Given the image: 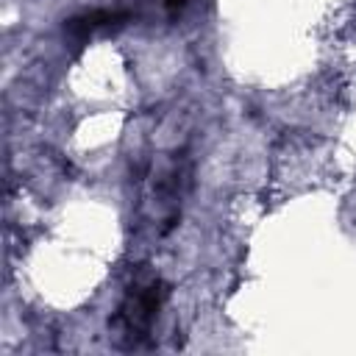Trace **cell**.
I'll use <instances>...</instances> for the list:
<instances>
[{
    "mask_svg": "<svg viewBox=\"0 0 356 356\" xmlns=\"http://www.w3.org/2000/svg\"><path fill=\"white\" fill-rule=\"evenodd\" d=\"M161 298H164L161 284H159V281H150V284H136V286L128 292L125 303L120 306V314H117L114 323L122 325L125 337H131L134 345H136L139 337H145V334L150 331V323H153L156 314H159Z\"/></svg>",
    "mask_w": 356,
    "mask_h": 356,
    "instance_id": "cell-1",
    "label": "cell"
},
{
    "mask_svg": "<svg viewBox=\"0 0 356 356\" xmlns=\"http://www.w3.org/2000/svg\"><path fill=\"white\" fill-rule=\"evenodd\" d=\"M184 3H186V0H167V8L175 11V8H184Z\"/></svg>",
    "mask_w": 356,
    "mask_h": 356,
    "instance_id": "cell-2",
    "label": "cell"
}]
</instances>
